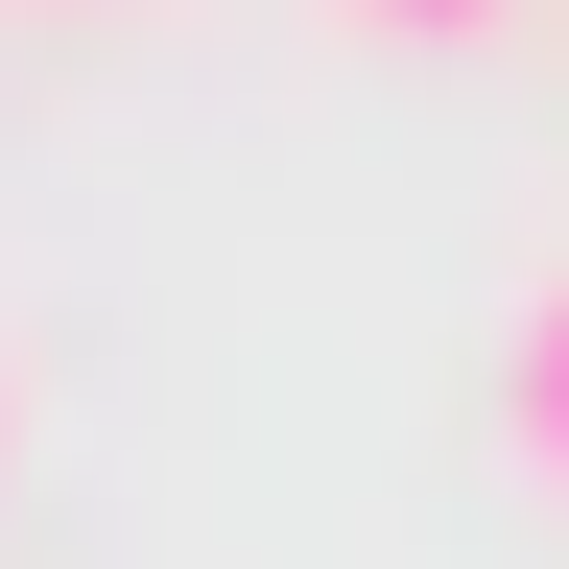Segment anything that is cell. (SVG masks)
<instances>
[{
  "label": "cell",
  "mask_w": 569,
  "mask_h": 569,
  "mask_svg": "<svg viewBox=\"0 0 569 569\" xmlns=\"http://www.w3.org/2000/svg\"><path fill=\"white\" fill-rule=\"evenodd\" d=\"M0 475H24V380H0Z\"/></svg>",
  "instance_id": "3957f363"
},
{
  "label": "cell",
  "mask_w": 569,
  "mask_h": 569,
  "mask_svg": "<svg viewBox=\"0 0 569 569\" xmlns=\"http://www.w3.org/2000/svg\"><path fill=\"white\" fill-rule=\"evenodd\" d=\"M498 427H522V451L569 475V261L522 284V332H498Z\"/></svg>",
  "instance_id": "6da1fadb"
},
{
  "label": "cell",
  "mask_w": 569,
  "mask_h": 569,
  "mask_svg": "<svg viewBox=\"0 0 569 569\" xmlns=\"http://www.w3.org/2000/svg\"><path fill=\"white\" fill-rule=\"evenodd\" d=\"M332 24H380V48H451V24H498V0H332Z\"/></svg>",
  "instance_id": "7a4b0ae2"
}]
</instances>
